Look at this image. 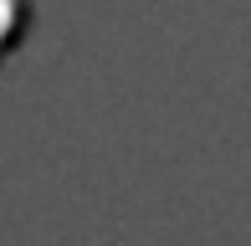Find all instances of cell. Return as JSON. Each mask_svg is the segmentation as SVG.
<instances>
[{"label":"cell","mask_w":251,"mask_h":246,"mask_svg":"<svg viewBox=\"0 0 251 246\" xmlns=\"http://www.w3.org/2000/svg\"><path fill=\"white\" fill-rule=\"evenodd\" d=\"M26 26H31V0H0V62L21 47Z\"/></svg>","instance_id":"cell-1"}]
</instances>
